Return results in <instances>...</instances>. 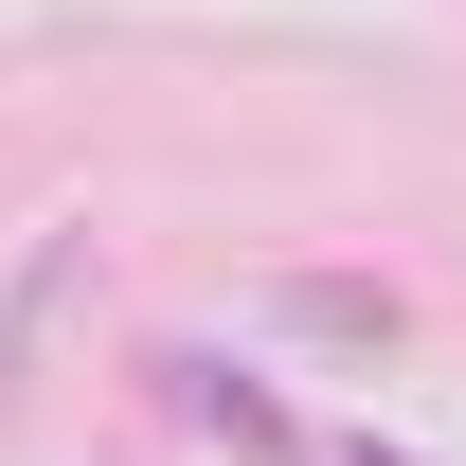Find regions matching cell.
Wrapping results in <instances>:
<instances>
[{"label":"cell","instance_id":"cell-1","mask_svg":"<svg viewBox=\"0 0 466 466\" xmlns=\"http://www.w3.org/2000/svg\"><path fill=\"white\" fill-rule=\"evenodd\" d=\"M179 412H198V431H233V449H288V412L251 395V377H216V359H179Z\"/></svg>","mask_w":466,"mask_h":466},{"label":"cell","instance_id":"cell-2","mask_svg":"<svg viewBox=\"0 0 466 466\" xmlns=\"http://www.w3.org/2000/svg\"><path fill=\"white\" fill-rule=\"evenodd\" d=\"M288 323H323V341H377L395 305H377V288H341V269H305V288H288Z\"/></svg>","mask_w":466,"mask_h":466},{"label":"cell","instance_id":"cell-3","mask_svg":"<svg viewBox=\"0 0 466 466\" xmlns=\"http://www.w3.org/2000/svg\"><path fill=\"white\" fill-rule=\"evenodd\" d=\"M359 466H377V449H359Z\"/></svg>","mask_w":466,"mask_h":466}]
</instances>
